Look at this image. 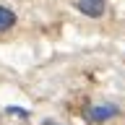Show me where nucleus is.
I'll return each mask as SVG.
<instances>
[{"mask_svg":"<svg viewBox=\"0 0 125 125\" xmlns=\"http://www.w3.org/2000/svg\"><path fill=\"white\" fill-rule=\"evenodd\" d=\"M8 115H16V117H21V120H29V109H23V107H16V104H10V107H5Z\"/></svg>","mask_w":125,"mask_h":125,"instance_id":"obj_4","label":"nucleus"},{"mask_svg":"<svg viewBox=\"0 0 125 125\" xmlns=\"http://www.w3.org/2000/svg\"><path fill=\"white\" fill-rule=\"evenodd\" d=\"M120 115V107L117 104H94V107H89V112H86V117L91 120V123H107V120H112V117Z\"/></svg>","mask_w":125,"mask_h":125,"instance_id":"obj_1","label":"nucleus"},{"mask_svg":"<svg viewBox=\"0 0 125 125\" xmlns=\"http://www.w3.org/2000/svg\"><path fill=\"white\" fill-rule=\"evenodd\" d=\"M76 8L89 18H99L107 10V0H76Z\"/></svg>","mask_w":125,"mask_h":125,"instance_id":"obj_2","label":"nucleus"},{"mask_svg":"<svg viewBox=\"0 0 125 125\" xmlns=\"http://www.w3.org/2000/svg\"><path fill=\"white\" fill-rule=\"evenodd\" d=\"M44 125H57V123H52V120H44Z\"/></svg>","mask_w":125,"mask_h":125,"instance_id":"obj_5","label":"nucleus"},{"mask_svg":"<svg viewBox=\"0 0 125 125\" xmlns=\"http://www.w3.org/2000/svg\"><path fill=\"white\" fill-rule=\"evenodd\" d=\"M16 13L10 10V8H5V5H0V31H8V29H13L16 26Z\"/></svg>","mask_w":125,"mask_h":125,"instance_id":"obj_3","label":"nucleus"}]
</instances>
